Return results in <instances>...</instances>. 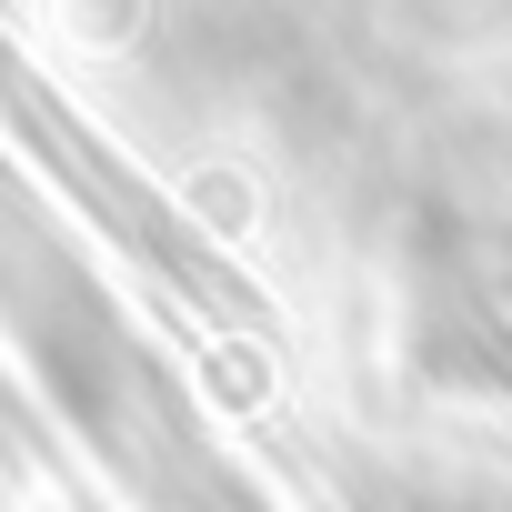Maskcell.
Instances as JSON below:
<instances>
[{"label":"cell","instance_id":"cell-2","mask_svg":"<svg viewBox=\"0 0 512 512\" xmlns=\"http://www.w3.org/2000/svg\"><path fill=\"white\" fill-rule=\"evenodd\" d=\"M412 512H512L502 492H432V502H412Z\"/></svg>","mask_w":512,"mask_h":512},{"label":"cell","instance_id":"cell-1","mask_svg":"<svg viewBox=\"0 0 512 512\" xmlns=\"http://www.w3.org/2000/svg\"><path fill=\"white\" fill-rule=\"evenodd\" d=\"M0 322L21 332V352L41 362V382L61 392V412L141 482H171V472H211V452L191 442L181 422V392L171 372L141 352V332L111 312V292L71 262V251L0 201Z\"/></svg>","mask_w":512,"mask_h":512}]
</instances>
